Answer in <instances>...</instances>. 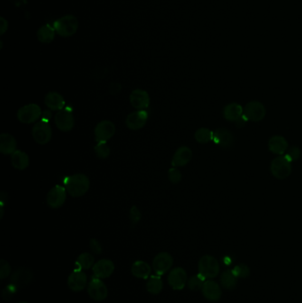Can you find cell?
<instances>
[{"label": "cell", "instance_id": "74e56055", "mask_svg": "<svg viewBox=\"0 0 302 303\" xmlns=\"http://www.w3.org/2000/svg\"><path fill=\"white\" fill-rule=\"evenodd\" d=\"M18 290L19 289L16 286H13L12 284H9L8 286H5L4 289L2 290L1 295H2L3 299L5 300V301H10L13 298V295L17 293Z\"/></svg>", "mask_w": 302, "mask_h": 303}, {"label": "cell", "instance_id": "4316f807", "mask_svg": "<svg viewBox=\"0 0 302 303\" xmlns=\"http://www.w3.org/2000/svg\"><path fill=\"white\" fill-rule=\"evenodd\" d=\"M12 164L13 166L19 171H23L27 169L30 165V157L26 154L25 152L21 150H16L12 154Z\"/></svg>", "mask_w": 302, "mask_h": 303}, {"label": "cell", "instance_id": "e0dca14e", "mask_svg": "<svg viewBox=\"0 0 302 303\" xmlns=\"http://www.w3.org/2000/svg\"><path fill=\"white\" fill-rule=\"evenodd\" d=\"M148 120V113L145 110H137L129 114L126 118V125L132 130H140L145 126Z\"/></svg>", "mask_w": 302, "mask_h": 303}, {"label": "cell", "instance_id": "f546056e", "mask_svg": "<svg viewBox=\"0 0 302 303\" xmlns=\"http://www.w3.org/2000/svg\"><path fill=\"white\" fill-rule=\"evenodd\" d=\"M163 288V282H162L161 276L153 275L148 278V281L146 283V289L152 295H158L162 292Z\"/></svg>", "mask_w": 302, "mask_h": 303}, {"label": "cell", "instance_id": "6da1fadb", "mask_svg": "<svg viewBox=\"0 0 302 303\" xmlns=\"http://www.w3.org/2000/svg\"><path fill=\"white\" fill-rule=\"evenodd\" d=\"M66 190L74 198L84 196L89 191V180L85 174H75L68 176L65 182Z\"/></svg>", "mask_w": 302, "mask_h": 303}, {"label": "cell", "instance_id": "7bdbcfd3", "mask_svg": "<svg viewBox=\"0 0 302 303\" xmlns=\"http://www.w3.org/2000/svg\"><path fill=\"white\" fill-rule=\"evenodd\" d=\"M248 122H249L248 119H247V117L244 116V114H243V116H241L239 119L237 120V121L235 122V124H236V126H237L238 128H243V127H245V126L247 125Z\"/></svg>", "mask_w": 302, "mask_h": 303}, {"label": "cell", "instance_id": "bcb514c9", "mask_svg": "<svg viewBox=\"0 0 302 303\" xmlns=\"http://www.w3.org/2000/svg\"><path fill=\"white\" fill-rule=\"evenodd\" d=\"M25 303V302H21V303Z\"/></svg>", "mask_w": 302, "mask_h": 303}, {"label": "cell", "instance_id": "7a4b0ae2", "mask_svg": "<svg viewBox=\"0 0 302 303\" xmlns=\"http://www.w3.org/2000/svg\"><path fill=\"white\" fill-rule=\"evenodd\" d=\"M78 26L79 24L77 18L70 14L56 20L53 23V28L56 33L63 38H69L76 34L78 30Z\"/></svg>", "mask_w": 302, "mask_h": 303}, {"label": "cell", "instance_id": "8d00e7d4", "mask_svg": "<svg viewBox=\"0 0 302 303\" xmlns=\"http://www.w3.org/2000/svg\"><path fill=\"white\" fill-rule=\"evenodd\" d=\"M168 177L172 184H178L182 180V174L181 171L177 168H171L168 172Z\"/></svg>", "mask_w": 302, "mask_h": 303}, {"label": "cell", "instance_id": "ac0fdd59", "mask_svg": "<svg viewBox=\"0 0 302 303\" xmlns=\"http://www.w3.org/2000/svg\"><path fill=\"white\" fill-rule=\"evenodd\" d=\"M114 270H115V264L112 260L108 259L99 260L92 267L94 277L100 279L109 278L114 272Z\"/></svg>", "mask_w": 302, "mask_h": 303}, {"label": "cell", "instance_id": "d4e9b609", "mask_svg": "<svg viewBox=\"0 0 302 303\" xmlns=\"http://www.w3.org/2000/svg\"><path fill=\"white\" fill-rule=\"evenodd\" d=\"M222 114H223V117L227 121L235 123L237 120L239 119L243 116L244 108L238 103H230L223 108Z\"/></svg>", "mask_w": 302, "mask_h": 303}, {"label": "cell", "instance_id": "f1b7e54d", "mask_svg": "<svg viewBox=\"0 0 302 303\" xmlns=\"http://www.w3.org/2000/svg\"><path fill=\"white\" fill-rule=\"evenodd\" d=\"M221 285L223 288L231 290L237 286L238 284V278L235 276L232 270L230 269H226L221 275L220 278Z\"/></svg>", "mask_w": 302, "mask_h": 303}, {"label": "cell", "instance_id": "d6986e66", "mask_svg": "<svg viewBox=\"0 0 302 303\" xmlns=\"http://www.w3.org/2000/svg\"><path fill=\"white\" fill-rule=\"evenodd\" d=\"M129 100L131 103L132 107L138 110H144L149 107V95L145 90H141V89H136L133 90L130 94Z\"/></svg>", "mask_w": 302, "mask_h": 303}, {"label": "cell", "instance_id": "60d3db41", "mask_svg": "<svg viewBox=\"0 0 302 303\" xmlns=\"http://www.w3.org/2000/svg\"><path fill=\"white\" fill-rule=\"evenodd\" d=\"M89 248L91 249V251L95 255H99L102 252V248H101V244L99 243L96 239H91L89 241Z\"/></svg>", "mask_w": 302, "mask_h": 303}, {"label": "cell", "instance_id": "9c48e42d", "mask_svg": "<svg viewBox=\"0 0 302 303\" xmlns=\"http://www.w3.org/2000/svg\"><path fill=\"white\" fill-rule=\"evenodd\" d=\"M173 262L174 260L171 254L167 252L160 253L153 259V270L159 276H162L172 268Z\"/></svg>", "mask_w": 302, "mask_h": 303}, {"label": "cell", "instance_id": "4fadbf2b", "mask_svg": "<svg viewBox=\"0 0 302 303\" xmlns=\"http://www.w3.org/2000/svg\"><path fill=\"white\" fill-rule=\"evenodd\" d=\"M54 120L57 128L63 132H68L72 130L75 126V118L72 112L68 109H62L58 112Z\"/></svg>", "mask_w": 302, "mask_h": 303}, {"label": "cell", "instance_id": "484cf974", "mask_svg": "<svg viewBox=\"0 0 302 303\" xmlns=\"http://www.w3.org/2000/svg\"><path fill=\"white\" fill-rule=\"evenodd\" d=\"M151 271V266L144 260H136L132 264L131 273L136 278L142 279L149 278Z\"/></svg>", "mask_w": 302, "mask_h": 303}, {"label": "cell", "instance_id": "e575fe53", "mask_svg": "<svg viewBox=\"0 0 302 303\" xmlns=\"http://www.w3.org/2000/svg\"><path fill=\"white\" fill-rule=\"evenodd\" d=\"M235 276L238 278H246L249 277L250 275V269L246 264H238L235 266L233 269H231Z\"/></svg>", "mask_w": 302, "mask_h": 303}, {"label": "cell", "instance_id": "f6af8a7d", "mask_svg": "<svg viewBox=\"0 0 302 303\" xmlns=\"http://www.w3.org/2000/svg\"><path fill=\"white\" fill-rule=\"evenodd\" d=\"M51 113L50 110H44L43 112V118H42V121H44V122H49V120L51 119Z\"/></svg>", "mask_w": 302, "mask_h": 303}, {"label": "cell", "instance_id": "2e32d148", "mask_svg": "<svg viewBox=\"0 0 302 303\" xmlns=\"http://www.w3.org/2000/svg\"><path fill=\"white\" fill-rule=\"evenodd\" d=\"M213 141L221 148H230L234 144V137L228 129L218 128L214 131Z\"/></svg>", "mask_w": 302, "mask_h": 303}, {"label": "cell", "instance_id": "603a6c76", "mask_svg": "<svg viewBox=\"0 0 302 303\" xmlns=\"http://www.w3.org/2000/svg\"><path fill=\"white\" fill-rule=\"evenodd\" d=\"M268 149L273 154L282 155L287 151L288 142L282 136H273L268 140Z\"/></svg>", "mask_w": 302, "mask_h": 303}, {"label": "cell", "instance_id": "ee69618b", "mask_svg": "<svg viewBox=\"0 0 302 303\" xmlns=\"http://www.w3.org/2000/svg\"><path fill=\"white\" fill-rule=\"evenodd\" d=\"M8 29V23L4 20V18H0V33L4 34V32Z\"/></svg>", "mask_w": 302, "mask_h": 303}, {"label": "cell", "instance_id": "d6a6232c", "mask_svg": "<svg viewBox=\"0 0 302 303\" xmlns=\"http://www.w3.org/2000/svg\"><path fill=\"white\" fill-rule=\"evenodd\" d=\"M206 280L207 279L203 276H201L200 273L197 274V275H193V276H192L191 278L188 279V288L192 291L200 290V289H202Z\"/></svg>", "mask_w": 302, "mask_h": 303}, {"label": "cell", "instance_id": "5b68a950", "mask_svg": "<svg viewBox=\"0 0 302 303\" xmlns=\"http://www.w3.org/2000/svg\"><path fill=\"white\" fill-rule=\"evenodd\" d=\"M42 116V110L37 104H29L21 107L17 112V118L21 123L33 124Z\"/></svg>", "mask_w": 302, "mask_h": 303}, {"label": "cell", "instance_id": "8fae6325", "mask_svg": "<svg viewBox=\"0 0 302 303\" xmlns=\"http://www.w3.org/2000/svg\"><path fill=\"white\" fill-rule=\"evenodd\" d=\"M67 192L66 188L61 185H55L47 194V204L52 209H59L66 201Z\"/></svg>", "mask_w": 302, "mask_h": 303}, {"label": "cell", "instance_id": "9a60e30c", "mask_svg": "<svg viewBox=\"0 0 302 303\" xmlns=\"http://www.w3.org/2000/svg\"><path fill=\"white\" fill-rule=\"evenodd\" d=\"M68 286L73 292H81L87 286V276L83 269H75L68 276Z\"/></svg>", "mask_w": 302, "mask_h": 303}, {"label": "cell", "instance_id": "277c9868", "mask_svg": "<svg viewBox=\"0 0 302 303\" xmlns=\"http://www.w3.org/2000/svg\"><path fill=\"white\" fill-rule=\"evenodd\" d=\"M270 172L277 179H285L292 173V163L285 155H280L273 160L270 165Z\"/></svg>", "mask_w": 302, "mask_h": 303}, {"label": "cell", "instance_id": "ab89813d", "mask_svg": "<svg viewBox=\"0 0 302 303\" xmlns=\"http://www.w3.org/2000/svg\"><path fill=\"white\" fill-rule=\"evenodd\" d=\"M142 217L140 210L136 206H133L129 211V218L133 224H137Z\"/></svg>", "mask_w": 302, "mask_h": 303}, {"label": "cell", "instance_id": "8992f818", "mask_svg": "<svg viewBox=\"0 0 302 303\" xmlns=\"http://www.w3.org/2000/svg\"><path fill=\"white\" fill-rule=\"evenodd\" d=\"M32 136L34 140L39 145H46L48 142H50L52 136L50 124L44 121L37 123L32 129Z\"/></svg>", "mask_w": 302, "mask_h": 303}, {"label": "cell", "instance_id": "83f0119b", "mask_svg": "<svg viewBox=\"0 0 302 303\" xmlns=\"http://www.w3.org/2000/svg\"><path fill=\"white\" fill-rule=\"evenodd\" d=\"M56 31L53 26L45 24L42 26L38 31V39L41 43H50L53 41Z\"/></svg>", "mask_w": 302, "mask_h": 303}, {"label": "cell", "instance_id": "4dcf8cb0", "mask_svg": "<svg viewBox=\"0 0 302 303\" xmlns=\"http://www.w3.org/2000/svg\"><path fill=\"white\" fill-rule=\"evenodd\" d=\"M95 261L93 256L90 255L89 253H83L81 254L76 261V269H89L93 267Z\"/></svg>", "mask_w": 302, "mask_h": 303}, {"label": "cell", "instance_id": "ba28073f", "mask_svg": "<svg viewBox=\"0 0 302 303\" xmlns=\"http://www.w3.org/2000/svg\"><path fill=\"white\" fill-rule=\"evenodd\" d=\"M87 291H88V295H89V297L97 302L104 301L107 298V295H108L107 287L105 285V283L100 278H96V277L91 278V280L89 281Z\"/></svg>", "mask_w": 302, "mask_h": 303}, {"label": "cell", "instance_id": "7c38bea8", "mask_svg": "<svg viewBox=\"0 0 302 303\" xmlns=\"http://www.w3.org/2000/svg\"><path fill=\"white\" fill-rule=\"evenodd\" d=\"M187 273L181 267H176L174 269H171V272L168 276L169 285L174 290H182L187 284Z\"/></svg>", "mask_w": 302, "mask_h": 303}, {"label": "cell", "instance_id": "52a82bcc", "mask_svg": "<svg viewBox=\"0 0 302 303\" xmlns=\"http://www.w3.org/2000/svg\"><path fill=\"white\" fill-rule=\"evenodd\" d=\"M267 110L262 103L259 101H251L247 103L244 108V116L247 117L249 122H260L266 116Z\"/></svg>", "mask_w": 302, "mask_h": 303}, {"label": "cell", "instance_id": "30bf717a", "mask_svg": "<svg viewBox=\"0 0 302 303\" xmlns=\"http://www.w3.org/2000/svg\"><path fill=\"white\" fill-rule=\"evenodd\" d=\"M95 138L98 143L106 142L115 135V126L110 121H102L95 127Z\"/></svg>", "mask_w": 302, "mask_h": 303}, {"label": "cell", "instance_id": "1f68e13d", "mask_svg": "<svg viewBox=\"0 0 302 303\" xmlns=\"http://www.w3.org/2000/svg\"><path fill=\"white\" fill-rule=\"evenodd\" d=\"M213 131L208 128H200L194 134L196 141L200 144H207L213 140Z\"/></svg>", "mask_w": 302, "mask_h": 303}, {"label": "cell", "instance_id": "f35d334b", "mask_svg": "<svg viewBox=\"0 0 302 303\" xmlns=\"http://www.w3.org/2000/svg\"><path fill=\"white\" fill-rule=\"evenodd\" d=\"M12 272V268L8 263V261L2 259L0 260V278L4 280L6 278H8L10 274Z\"/></svg>", "mask_w": 302, "mask_h": 303}, {"label": "cell", "instance_id": "d590c367", "mask_svg": "<svg viewBox=\"0 0 302 303\" xmlns=\"http://www.w3.org/2000/svg\"><path fill=\"white\" fill-rule=\"evenodd\" d=\"M285 156L289 160L291 163L296 162V161H298L299 159L301 158L302 151L297 146H292L286 152Z\"/></svg>", "mask_w": 302, "mask_h": 303}, {"label": "cell", "instance_id": "b9f144b4", "mask_svg": "<svg viewBox=\"0 0 302 303\" xmlns=\"http://www.w3.org/2000/svg\"><path fill=\"white\" fill-rule=\"evenodd\" d=\"M7 193L5 192H1L0 194V218H3L4 216V208L5 202L7 201Z\"/></svg>", "mask_w": 302, "mask_h": 303}, {"label": "cell", "instance_id": "cb8c5ba5", "mask_svg": "<svg viewBox=\"0 0 302 303\" xmlns=\"http://www.w3.org/2000/svg\"><path fill=\"white\" fill-rule=\"evenodd\" d=\"M44 103L46 107L53 111H60L65 107V99L60 93L52 91L45 96Z\"/></svg>", "mask_w": 302, "mask_h": 303}, {"label": "cell", "instance_id": "7402d4cb", "mask_svg": "<svg viewBox=\"0 0 302 303\" xmlns=\"http://www.w3.org/2000/svg\"><path fill=\"white\" fill-rule=\"evenodd\" d=\"M17 142L15 138L7 133H2L0 135V152L1 154L9 155L16 151Z\"/></svg>", "mask_w": 302, "mask_h": 303}, {"label": "cell", "instance_id": "ffe728a7", "mask_svg": "<svg viewBox=\"0 0 302 303\" xmlns=\"http://www.w3.org/2000/svg\"><path fill=\"white\" fill-rule=\"evenodd\" d=\"M202 295H204L205 298L209 300L210 302H217L221 299L222 292L221 287L214 280L208 279L203 285L202 287Z\"/></svg>", "mask_w": 302, "mask_h": 303}, {"label": "cell", "instance_id": "44dd1931", "mask_svg": "<svg viewBox=\"0 0 302 303\" xmlns=\"http://www.w3.org/2000/svg\"><path fill=\"white\" fill-rule=\"evenodd\" d=\"M192 158V150L187 146H181L175 151L171 164L174 168L184 167L191 162Z\"/></svg>", "mask_w": 302, "mask_h": 303}, {"label": "cell", "instance_id": "5bb4252c", "mask_svg": "<svg viewBox=\"0 0 302 303\" xmlns=\"http://www.w3.org/2000/svg\"><path fill=\"white\" fill-rule=\"evenodd\" d=\"M32 278H33V273L30 269L20 268L12 274L10 278V284L20 289L30 285V282L32 281Z\"/></svg>", "mask_w": 302, "mask_h": 303}, {"label": "cell", "instance_id": "3957f363", "mask_svg": "<svg viewBox=\"0 0 302 303\" xmlns=\"http://www.w3.org/2000/svg\"><path fill=\"white\" fill-rule=\"evenodd\" d=\"M220 272V265L218 260L209 255H206L199 260V273L207 280L215 278Z\"/></svg>", "mask_w": 302, "mask_h": 303}, {"label": "cell", "instance_id": "836d02e7", "mask_svg": "<svg viewBox=\"0 0 302 303\" xmlns=\"http://www.w3.org/2000/svg\"><path fill=\"white\" fill-rule=\"evenodd\" d=\"M94 150L98 158L106 159L110 155V148L106 142L98 143L94 147Z\"/></svg>", "mask_w": 302, "mask_h": 303}]
</instances>
